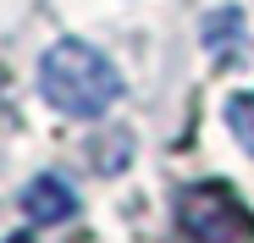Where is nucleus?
<instances>
[{"instance_id":"1","label":"nucleus","mask_w":254,"mask_h":243,"mask_svg":"<svg viewBox=\"0 0 254 243\" xmlns=\"http://www.w3.org/2000/svg\"><path fill=\"white\" fill-rule=\"evenodd\" d=\"M39 94L56 105L61 116H105L122 100V72L105 50H94L89 39H56L39 56Z\"/></svg>"},{"instance_id":"2","label":"nucleus","mask_w":254,"mask_h":243,"mask_svg":"<svg viewBox=\"0 0 254 243\" xmlns=\"http://www.w3.org/2000/svg\"><path fill=\"white\" fill-rule=\"evenodd\" d=\"M177 227L188 243H254V210L227 182H193L177 199Z\"/></svg>"},{"instance_id":"3","label":"nucleus","mask_w":254,"mask_h":243,"mask_svg":"<svg viewBox=\"0 0 254 243\" xmlns=\"http://www.w3.org/2000/svg\"><path fill=\"white\" fill-rule=\"evenodd\" d=\"M22 216L39 221V227H61V221H72V216H77V193H72V182L56 177V172H39V177L22 188Z\"/></svg>"},{"instance_id":"4","label":"nucleus","mask_w":254,"mask_h":243,"mask_svg":"<svg viewBox=\"0 0 254 243\" xmlns=\"http://www.w3.org/2000/svg\"><path fill=\"white\" fill-rule=\"evenodd\" d=\"M238 39H243V11H238V6L204 11V22H199V45L216 56V61H232V56H238Z\"/></svg>"},{"instance_id":"5","label":"nucleus","mask_w":254,"mask_h":243,"mask_svg":"<svg viewBox=\"0 0 254 243\" xmlns=\"http://www.w3.org/2000/svg\"><path fill=\"white\" fill-rule=\"evenodd\" d=\"M227 127H232L238 149H243V155H254V89H243V94H232V100H227Z\"/></svg>"},{"instance_id":"6","label":"nucleus","mask_w":254,"mask_h":243,"mask_svg":"<svg viewBox=\"0 0 254 243\" xmlns=\"http://www.w3.org/2000/svg\"><path fill=\"white\" fill-rule=\"evenodd\" d=\"M127 155H133V144H127V138H116V144L105 138V149H100V172H116Z\"/></svg>"},{"instance_id":"7","label":"nucleus","mask_w":254,"mask_h":243,"mask_svg":"<svg viewBox=\"0 0 254 243\" xmlns=\"http://www.w3.org/2000/svg\"><path fill=\"white\" fill-rule=\"evenodd\" d=\"M6 243H33V238H28V232H11V238H6Z\"/></svg>"}]
</instances>
